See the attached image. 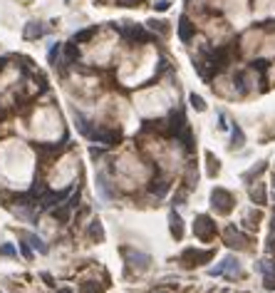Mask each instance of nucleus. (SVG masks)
Listing matches in <instances>:
<instances>
[{
  "label": "nucleus",
  "instance_id": "obj_1",
  "mask_svg": "<svg viewBox=\"0 0 275 293\" xmlns=\"http://www.w3.org/2000/svg\"><path fill=\"white\" fill-rule=\"evenodd\" d=\"M233 204H236V199H233V194H231L228 189L216 187V189L211 192V206L216 209V214H231Z\"/></svg>",
  "mask_w": 275,
  "mask_h": 293
},
{
  "label": "nucleus",
  "instance_id": "obj_2",
  "mask_svg": "<svg viewBox=\"0 0 275 293\" xmlns=\"http://www.w3.org/2000/svg\"><path fill=\"white\" fill-rule=\"evenodd\" d=\"M194 234H196V238L203 241V244L213 241V238H216V224H213V219L206 214H199L196 221H194Z\"/></svg>",
  "mask_w": 275,
  "mask_h": 293
},
{
  "label": "nucleus",
  "instance_id": "obj_3",
  "mask_svg": "<svg viewBox=\"0 0 275 293\" xmlns=\"http://www.w3.org/2000/svg\"><path fill=\"white\" fill-rule=\"evenodd\" d=\"M223 241H226L231 249H248V244H251V236L243 234L238 226L228 224V226L223 229Z\"/></svg>",
  "mask_w": 275,
  "mask_h": 293
},
{
  "label": "nucleus",
  "instance_id": "obj_4",
  "mask_svg": "<svg viewBox=\"0 0 275 293\" xmlns=\"http://www.w3.org/2000/svg\"><path fill=\"white\" fill-rule=\"evenodd\" d=\"M213 258V251H199V249H186L181 254V263L186 269H194V266H201V263H208Z\"/></svg>",
  "mask_w": 275,
  "mask_h": 293
},
{
  "label": "nucleus",
  "instance_id": "obj_5",
  "mask_svg": "<svg viewBox=\"0 0 275 293\" xmlns=\"http://www.w3.org/2000/svg\"><path fill=\"white\" fill-rule=\"evenodd\" d=\"M240 274V263L236 261V256H226L218 266H211L208 276H236Z\"/></svg>",
  "mask_w": 275,
  "mask_h": 293
},
{
  "label": "nucleus",
  "instance_id": "obj_6",
  "mask_svg": "<svg viewBox=\"0 0 275 293\" xmlns=\"http://www.w3.org/2000/svg\"><path fill=\"white\" fill-rule=\"evenodd\" d=\"M256 269L258 274L263 276V281H265V288L275 291V261H260Z\"/></svg>",
  "mask_w": 275,
  "mask_h": 293
},
{
  "label": "nucleus",
  "instance_id": "obj_7",
  "mask_svg": "<svg viewBox=\"0 0 275 293\" xmlns=\"http://www.w3.org/2000/svg\"><path fill=\"white\" fill-rule=\"evenodd\" d=\"M122 254L127 256L129 263H134L139 271L149 269V263H151V256H149V254H142V251H134V249H122Z\"/></svg>",
  "mask_w": 275,
  "mask_h": 293
},
{
  "label": "nucleus",
  "instance_id": "obj_8",
  "mask_svg": "<svg viewBox=\"0 0 275 293\" xmlns=\"http://www.w3.org/2000/svg\"><path fill=\"white\" fill-rule=\"evenodd\" d=\"M50 216L55 219L57 224H67L72 219V206L67 201H62V204H57L55 209H50Z\"/></svg>",
  "mask_w": 275,
  "mask_h": 293
},
{
  "label": "nucleus",
  "instance_id": "obj_9",
  "mask_svg": "<svg viewBox=\"0 0 275 293\" xmlns=\"http://www.w3.org/2000/svg\"><path fill=\"white\" fill-rule=\"evenodd\" d=\"M87 238H90L92 244H102L104 241V226H102L99 219H92L90 224H87Z\"/></svg>",
  "mask_w": 275,
  "mask_h": 293
},
{
  "label": "nucleus",
  "instance_id": "obj_10",
  "mask_svg": "<svg viewBox=\"0 0 275 293\" xmlns=\"http://www.w3.org/2000/svg\"><path fill=\"white\" fill-rule=\"evenodd\" d=\"M169 226H171V236H174L176 241H181V238H183V221H181V216L176 214V211H171V214H169Z\"/></svg>",
  "mask_w": 275,
  "mask_h": 293
},
{
  "label": "nucleus",
  "instance_id": "obj_11",
  "mask_svg": "<svg viewBox=\"0 0 275 293\" xmlns=\"http://www.w3.org/2000/svg\"><path fill=\"white\" fill-rule=\"evenodd\" d=\"M166 192H169V181H166V179H161V176L151 179V184H149V194L156 196V199H161Z\"/></svg>",
  "mask_w": 275,
  "mask_h": 293
},
{
  "label": "nucleus",
  "instance_id": "obj_12",
  "mask_svg": "<svg viewBox=\"0 0 275 293\" xmlns=\"http://www.w3.org/2000/svg\"><path fill=\"white\" fill-rule=\"evenodd\" d=\"M22 238L33 246V251H37V254H47V251H50V246H47V244H45V241H42L37 234H25Z\"/></svg>",
  "mask_w": 275,
  "mask_h": 293
},
{
  "label": "nucleus",
  "instance_id": "obj_13",
  "mask_svg": "<svg viewBox=\"0 0 275 293\" xmlns=\"http://www.w3.org/2000/svg\"><path fill=\"white\" fill-rule=\"evenodd\" d=\"M97 189H99V196H102V199H107V201L114 199V192H112L109 181H107V176L104 174H97Z\"/></svg>",
  "mask_w": 275,
  "mask_h": 293
},
{
  "label": "nucleus",
  "instance_id": "obj_14",
  "mask_svg": "<svg viewBox=\"0 0 275 293\" xmlns=\"http://www.w3.org/2000/svg\"><path fill=\"white\" fill-rule=\"evenodd\" d=\"M194 33H196V25H191L188 18H181V22H179V38H181V42H188L194 38Z\"/></svg>",
  "mask_w": 275,
  "mask_h": 293
},
{
  "label": "nucleus",
  "instance_id": "obj_15",
  "mask_svg": "<svg viewBox=\"0 0 275 293\" xmlns=\"http://www.w3.org/2000/svg\"><path fill=\"white\" fill-rule=\"evenodd\" d=\"M45 35V25L42 22H28V28H25V38L28 40H37Z\"/></svg>",
  "mask_w": 275,
  "mask_h": 293
},
{
  "label": "nucleus",
  "instance_id": "obj_16",
  "mask_svg": "<svg viewBox=\"0 0 275 293\" xmlns=\"http://www.w3.org/2000/svg\"><path fill=\"white\" fill-rule=\"evenodd\" d=\"M265 199H268V196H265V187H263V184H256V187L251 189V201L258 204V206H263Z\"/></svg>",
  "mask_w": 275,
  "mask_h": 293
},
{
  "label": "nucleus",
  "instance_id": "obj_17",
  "mask_svg": "<svg viewBox=\"0 0 275 293\" xmlns=\"http://www.w3.org/2000/svg\"><path fill=\"white\" fill-rule=\"evenodd\" d=\"M82 293H104V288L97 281H85L82 283Z\"/></svg>",
  "mask_w": 275,
  "mask_h": 293
},
{
  "label": "nucleus",
  "instance_id": "obj_18",
  "mask_svg": "<svg viewBox=\"0 0 275 293\" xmlns=\"http://www.w3.org/2000/svg\"><path fill=\"white\" fill-rule=\"evenodd\" d=\"M60 52H62V45L55 42L52 47H50V52H47V60H50V65H57V60H60Z\"/></svg>",
  "mask_w": 275,
  "mask_h": 293
},
{
  "label": "nucleus",
  "instance_id": "obj_19",
  "mask_svg": "<svg viewBox=\"0 0 275 293\" xmlns=\"http://www.w3.org/2000/svg\"><path fill=\"white\" fill-rule=\"evenodd\" d=\"M188 102H191V107L199 110V112L206 110V102H203V97H199V95H188Z\"/></svg>",
  "mask_w": 275,
  "mask_h": 293
},
{
  "label": "nucleus",
  "instance_id": "obj_20",
  "mask_svg": "<svg viewBox=\"0 0 275 293\" xmlns=\"http://www.w3.org/2000/svg\"><path fill=\"white\" fill-rule=\"evenodd\" d=\"M94 33H97L94 28H90V30H79V33L74 35V42H85V40H90L92 35H94Z\"/></svg>",
  "mask_w": 275,
  "mask_h": 293
},
{
  "label": "nucleus",
  "instance_id": "obj_21",
  "mask_svg": "<svg viewBox=\"0 0 275 293\" xmlns=\"http://www.w3.org/2000/svg\"><path fill=\"white\" fill-rule=\"evenodd\" d=\"M0 254H3V256H10V258H15V256H18V249H15L13 244H3V246H0Z\"/></svg>",
  "mask_w": 275,
  "mask_h": 293
},
{
  "label": "nucleus",
  "instance_id": "obj_22",
  "mask_svg": "<svg viewBox=\"0 0 275 293\" xmlns=\"http://www.w3.org/2000/svg\"><path fill=\"white\" fill-rule=\"evenodd\" d=\"M243 142H245V137H243L240 127L236 124V127H233V147H243Z\"/></svg>",
  "mask_w": 275,
  "mask_h": 293
},
{
  "label": "nucleus",
  "instance_id": "obj_23",
  "mask_svg": "<svg viewBox=\"0 0 275 293\" xmlns=\"http://www.w3.org/2000/svg\"><path fill=\"white\" fill-rule=\"evenodd\" d=\"M20 254H22L25 258H28V261H30V258L35 256V251H33V246H30L28 241H22V244H20Z\"/></svg>",
  "mask_w": 275,
  "mask_h": 293
},
{
  "label": "nucleus",
  "instance_id": "obj_24",
  "mask_svg": "<svg viewBox=\"0 0 275 293\" xmlns=\"http://www.w3.org/2000/svg\"><path fill=\"white\" fill-rule=\"evenodd\" d=\"M166 25H169V22H164V20H159V22H156V20H151V22H149V28H151V30H159V33H169V28H166Z\"/></svg>",
  "mask_w": 275,
  "mask_h": 293
},
{
  "label": "nucleus",
  "instance_id": "obj_25",
  "mask_svg": "<svg viewBox=\"0 0 275 293\" xmlns=\"http://www.w3.org/2000/svg\"><path fill=\"white\" fill-rule=\"evenodd\" d=\"M245 221H248V226H258V221H260V214H258V211H248Z\"/></svg>",
  "mask_w": 275,
  "mask_h": 293
},
{
  "label": "nucleus",
  "instance_id": "obj_26",
  "mask_svg": "<svg viewBox=\"0 0 275 293\" xmlns=\"http://www.w3.org/2000/svg\"><path fill=\"white\" fill-rule=\"evenodd\" d=\"M208 164H211V169H208V174H218V159H213V154H208Z\"/></svg>",
  "mask_w": 275,
  "mask_h": 293
},
{
  "label": "nucleus",
  "instance_id": "obj_27",
  "mask_svg": "<svg viewBox=\"0 0 275 293\" xmlns=\"http://www.w3.org/2000/svg\"><path fill=\"white\" fill-rule=\"evenodd\" d=\"M218 129H228V124H226V115L218 112Z\"/></svg>",
  "mask_w": 275,
  "mask_h": 293
},
{
  "label": "nucleus",
  "instance_id": "obj_28",
  "mask_svg": "<svg viewBox=\"0 0 275 293\" xmlns=\"http://www.w3.org/2000/svg\"><path fill=\"white\" fill-rule=\"evenodd\" d=\"M42 281H45L47 286H55V278H52L50 274H42Z\"/></svg>",
  "mask_w": 275,
  "mask_h": 293
},
{
  "label": "nucleus",
  "instance_id": "obj_29",
  "mask_svg": "<svg viewBox=\"0 0 275 293\" xmlns=\"http://www.w3.org/2000/svg\"><path fill=\"white\" fill-rule=\"evenodd\" d=\"M154 8H156V10H166V8H169V3H166V0H159Z\"/></svg>",
  "mask_w": 275,
  "mask_h": 293
},
{
  "label": "nucleus",
  "instance_id": "obj_30",
  "mask_svg": "<svg viewBox=\"0 0 275 293\" xmlns=\"http://www.w3.org/2000/svg\"><path fill=\"white\" fill-rule=\"evenodd\" d=\"M57 293H74V288H70V286H62V288H57Z\"/></svg>",
  "mask_w": 275,
  "mask_h": 293
},
{
  "label": "nucleus",
  "instance_id": "obj_31",
  "mask_svg": "<svg viewBox=\"0 0 275 293\" xmlns=\"http://www.w3.org/2000/svg\"><path fill=\"white\" fill-rule=\"evenodd\" d=\"M122 5H131V3H139V0H119Z\"/></svg>",
  "mask_w": 275,
  "mask_h": 293
},
{
  "label": "nucleus",
  "instance_id": "obj_32",
  "mask_svg": "<svg viewBox=\"0 0 275 293\" xmlns=\"http://www.w3.org/2000/svg\"><path fill=\"white\" fill-rule=\"evenodd\" d=\"M5 62H8V58H0V70L5 67Z\"/></svg>",
  "mask_w": 275,
  "mask_h": 293
},
{
  "label": "nucleus",
  "instance_id": "obj_33",
  "mask_svg": "<svg viewBox=\"0 0 275 293\" xmlns=\"http://www.w3.org/2000/svg\"><path fill=\"white\" fill-rule=\"evenodd\" d=\"M270 226H273V231H275V211H273V224H270Z\"/></svg>",
  "mask_w": 275,
  "mask_h": 293
},
{
  "label": "nucleus",
  "instance_id": "obj_34",
  "mask_svg": "<svg viewBox=\"0 0 275 293\" xmlns=\"http://www.w3.org/2000/svg\"><path fill=\"white\" fill-rule=\"evenodd\" d=\"M154 293H169V291H154Z\"/></svg>",
  "mask_w": 275,
  "mask_h": 293
},
{
  "label": "nucleus",
  "instance_id": "obj_35",
  "mask_svg": "<svg viewBox=\"0 0 275 293\" xmlns=\"http://www.w3.org/2000/svg\"><path fill=\"white\" fill-rule=\"evenodd\" d=\"M0 117H3V107H0Z\"/></svg>",
  "mask_w": 275,
  "mask_h": 293
},
{
  "label": "nucleus",
  "instance_id": "obj_36",
  "mask_svg": "<svg viewBox=\"0 0 275 293\" xmlns=\"http://www.w3.org/2000/svg\"><path fill=\"white\" fill-rule=\"evenodd\" d=\"M273 184H275V179H273Z\"/></svg>",
  "mask_w": 275,
  "mask_h": 293
},
{
  "label": "nucleus",
  "instance_id": "obj_37",
  "mask_svg": "<svg viewBox=\"0 0 275 293\" xmlns=\"http://www.w3.org/2000/svg\"><path fill=\"white\" fill-rule=\"evenodd\" d=\"M273 196H275V194H273Z\"/></svg>",
  "mask_w": 275,
  "mask_h": 293
}]
</instances>
